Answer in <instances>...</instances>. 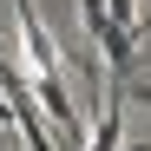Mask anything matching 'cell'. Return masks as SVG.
Masks as SVG:
<instances>
[{"instance_id": "277c9868", "label": "cell", "mask_w": 151, "mask_h": 151, "mask_svg": "<svg viewBox=\"0 0 151 151\" xmlns=\"http://www.w3.org/2000/svg\"><path fill=\"white\" fill-rule=\"evenodd\" d=\"M132 99H138V105H145V112H151V86H132Z\"/></svg>"}, {"instance_id": "6da1fadb", "label": "cell", "mask_w": 151, "mask_h": 151, "mask_svg": "<svg viewBox=\"0 0 151 151\" xmlns=\"http://www.w3.org/2000/svg\"><path fill=\"white\" fill-rule=\"evenodd\" d=\"M13 20H20V53H27V66L40 79H59V46L46 33V20L33 13V0H13Z\"/></svg>"}, {"instance_id": "7a4b0ae2", "label": "cell", "mask_w": 151, "mask_h": 151, "mask_svg": "<svg viewBox=\"0 0 151 151\" xmlns=\"http://www.w3.org/2000/svg\"><path fill=\"white\" fill-rule=\"evenodd\" d=\"M40 105H46V118L66 132V145H79V138H86V132H79V112H72V99H66L59 79H40Z\"/></svg>"}, {"instance_id": "3957f363", "label": "cell", "mask_w": 151, "mask_h": 151, "mask_svg": "<svg viewBox=\"0 0 151 151\" xmlns=\"http://www.w3.org/2000/svg\"><path fill=\"white\" fill-rule=\"evenodd\" d=\"M118 145H125V118H118V105H105V118H99V132H92L86 151H118Z\"/></svg>"}]
</instances>
